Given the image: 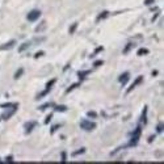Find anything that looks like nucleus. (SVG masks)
Listing matches in <instances>:
<instances>
[{
	"mask_svg": "<svg viewBox=\"0 0 164 164\" xmlns=\"http://www.w3.org/2000/svg\"><path fill=\"white\" fill-rule=\"evenodd\" d=\"M13 160V158H12V156H8V158H7V161H8V163H11Z\"/></svg>",
	"mask_w": 164,
	"mask_h": 164,
	"instance_id": "obj_35",
	"label": "nucleus"
},
{
	"mask_svg": "<svg viewBox=\"0 0 164 164\" xmlns=\"http://www.w3.org/2000/svg\"><path fill=\"white\" fill-rule=\"evenodd\" d=\"M131 139H130V142L128 145V147H134L137 143H138V140H139V137H140V134H133V135H130Z\"/></svg>",
	"mask_w": 164,
	"mask_h": 164,
	"instance_id": "obj_6",
	"label": "nucleus"
},
{
	"mask_svg": "<svg viewBox=\"0 0 164 164\" xmlns=\"http://www.w3.org/2000/svg\"><path fill=\"white\" fill-rule=\"evenodd\" d=\"M49 92H50V89H47V88H46V89H45V91H43V92H41V93H40L38 96H37V100H40V99H42V97H45V96H46V95H47Z\"/></svg>",
	"mask_w": 164,
	"mask_h": 164,
	"instance_id": "obj_19",
	"label": "nucleus"
},
{
	"mask_svg": "<svg viewBox=\"0 0 164 164\" xmlns=\"http://www.w3.org/2000/svg\"><path fill=\"white\" fill-rule=\"evenodd\" d=\"M154 138H155L154 135H152V137H150V138H148V142H150V143H151V142H152V140H154Z\"/></svg>",
	"mask_w": 164,
	"mask_h": 164,
	"instance_id": "obj_36",
	"label": "nucleus"
},
{
	"mask_svg": "<svg viewBox=\"0 0 164 164\" xmlns=\"http://www.w3.org/2000/svg\"><path fill=\"white\" fill-rule=\"evenodd\" d=\"M109 16V11H102L101 12V14H99V17L97 19H96V21H101V20H104V19H107Z\"/></svg>",
	"mask_w": 164,
	"mask_h": 164,
	"instance_id": "obj_12",
	"label": "nucleus"
},
{
	"mask_svg": "<svg viewBox=\"0 0 164 164\" xmlns=\"http://www.w3.org/2000/svg\"><path fill=\"white\" fill-rule=\"evenodd\" d=\"M76 28H78V22H75V24H72V25L70 26V33H71V34H72V33H75Z\"/></svg>",
	"mask_w": 164,
	"mask_h": 164,
	"instance_id": "obj_22",
	"label": "nucleus"
},
{
	"mask_svg": "<svg viewBox=\"0 0 164 164\" xmlns=\"http://www.w3.org/2000/svg\"><path fill=\"white\" fill-rule=\"evenodd\" d=\"M130 79V74L129 72H123L122 74V75H120V78H118V81H120V83L121 84H126V83H128V80Z\"/></svg>",
	"mask_w": 164,
	"mask_h": 164,
	"instance_id": "obj_7",
	"label": "nucleus"
},
{
	"mask_svg": "<svg viewBox=\"0 0 164 164\" xmlns=\"http://www.w3.org/2000/svg\"><path fill=\"white\" fill-rule=\"evenodd\" d=\"M54 110H55V112H59V113H62V112H66V110H67V107H66V105H55V107H54Z\"/></svg>",
	"mask_w": 164,
	"mask_h": 164,
	"instance_id": "obj_13",
	"label": "nucleus"
},
{
	"mask_svg": "<svg viewBox=\"0 0 164 164\" xmlns=\"http://www.w3.org/2000/svg\"><path fill=\"white\" fill-rule=\"evenodd\" d=\"M89 74H91V71H89V70H88V71H79V72H78V76H79L80 80H83V79H85V78L89 75Z\"/></svg>",
	"mask_w": 164,
	"mask_h": 164,
	"instance_id": "obj_11",
	"label": "nucleus"
},
{
	"mask_svg": "<svg viewBox=\"0 0 164 164\" xmlns=\"http://www.w3.org/2000/svg\"><path fill=\"white\" fill-rule=\"evenodd\" d=\"M84 152H85V148H80V150L72 152V158H76L78 155H81V154H84Z\"/></svg>",
	"mask_w": 164,
	"mask_h": 164,
	"instance_id": "obj_18",
	"label": "nucleus"
},
{
	"mask_svg": "<svg viewBox=\"0 0 164 164\" xmlns=\"http://www.w3.org/2000/svg\"><path fill=\"white\" fill-rule=\"evenodd\" d=\"M14 45H16V41L14 40H11L8 42H5L4 45H0V50H11Z\"/></svg>",
	"mask_w": 164,
	"mask_h": 164,
	"instance_id": "obj_5",
	"label": "nucleus"
},
{
	"mask_svg": "<svg viewBox=\"0 0 164 164\" xmlns=\"http://www.w3.org/2000/svg\"><path fill=\"white\" fill-rule=\"evenodd\" d=\"M79 85H80L79 83H74V84H71V85H70V88H67V91H66V93H71V92L74 91V89H76V88H78Z\"/></svg>",
	"mask_w": 164,
	"mask_h": 164,
	"instance_id": "obj_15",
	"label": "nucleus"
},
{
	"mask_svg": "<svg viewBox=\"0 0 164 164\" xmlns=\"http://www.w3.org/2000/svg\"><path fill=\"white\" fill-rule=\"evenodd\" d=\"M100 51H102V47H99V49H96V50L93 51V54H91V58H93L95 55H97V54L100 53Z\"/></svg>",
	"mask_w": 164,
	"mask_h": 164,
	"instance_id": "obj_28",
	"label": "nucleus"
},
{
	"mask_svg": "<svg viewBox=\"0 0 164 164\" xmlns=\"http://www.w3.org/2000/svg\"><path fill=\"white\" fill-rule=\"evenodd\" d=\"M80 128L85 130V131H92L95 128H96V123L95 122H91V121H83L80 123Z\"/></svg>",
	"mask_w": 164,
	"mask_h": 164,
	"instance_id": "obj_2",
	"label": "nucleus"
},
{
	"mask_svg": "<svg viewBox=\"0 0 164 164\" xmlns=\"http://www.w3.org/2000/svg\"><path fill=\"white\" fill-rule=\"evenodd\" d=\"M139 123L140 125H146L147 123V107H145L143 112H142V116L139 118Z\"/></svg>",
	"mask_w": 164,
	"mask_h": 164,
	"instance_id": "obj_9",
	"label": "nucleus"
},
{
	"mask_svg": "<svg viewBox=\"0 0 164 164\" xmlns=\"http://www.w3.org/2000/svg\"><path fill=\"white\" fill-rule=\"evenodd\" d=\"M155 0H145V5H151Z\"/></svg>",
	"mask_w": 164,
	"mask_h": 164,
	"instance_id": "obj_34",
	"label": "nucleus"
},
{
	"mask_svg": "<svg viewBox=\"0 0 164 164\" xmlns=\"http://www.w3.org/2000/svg\"><path fill=\"white\" fill-rule=\"evenodd\" d=\"M30 42H24L22 45H20V47H19V53H22V51H25V50H28L29 47H30Z\"/></svg>",
	"mask_w": 164,
	"mask_h": 164,
	"instance_id": "obj_10",
	"label": "nucleus"
},
{
	"mask_svg": "<svg viewBox=\"0 0 164 164\" xmlns=\"http://www.w3.org/2000/svg\"><path fill=\"white\" fill-rule=\"evenodd\" d=\"M148 54V49H139L138 50V55H146Z\"/></svg>",
	"mask_w": 164,
	"mask_h": 164,
	"instance_id": "obj_21",
	"label": "nucleus"
},
{
	"mask_svg": "<svg viewBox=\"0 0 164 164\" xmlns=\"http://www.w3.org/2000/svg\"><path fill=\"white\" fill-rule=\"evenodd\" d=\"M45 26H46V21H41V22H40V25H38V26H36V33H40Z\"/></svg>",
	"mask_w": 164,
	"mask_h": 164,
	"instance_id": "obj_14",
	"label": "nucleus"
},
{
	"mask_svg": "<svg viewBox=\"0 0 164 164\" xmlns=\"http://www.w3.org/2000/svg\"><path fill=\"white\" fill-rule=\"evenodd\" d=\"M102 63H104L102 61H96V62L93 63V67H99V66H101Z\"/></svg>",
	"mask_w": 164,
	"mask_h": 164,
	"instance_id": "obj_32",
	"label": "nucleus"
},
{
	"mask_svg": "<svg viewBox=\"0 0 164 164\" xmlns=\"http://www.w3.org/2000/svg\"><path fill=\"white\" fill-rule=\"evenodd\" d=\"M53 104L51 102H46V104H43V105H41V108H40V110H45V109H47V108H50Z\"/></svg>",
	"mask_w": 164,
	"mask_h": 164,
	"instance_id": "obj_23",
	"label": "nucleus"
},
{
	"mask_svg": "<svg viewBox=\"0 0 164 164\" xmlns=\"http://www.w3.org/2000/svg\"><path fill=\"white\" fill-rule=\"evenodd\" d=\"M17 107H19V104H16V105H13L12 108H11V110H8L7 113H4L3 116H2V120H9V118L16 113V110H17Z\"/></svg>",
	"mask_w": 164,
	"mask_h": 164,
	"instance_id": "obj_3",
	"label": "nucleus"
},
{
	"mask_svg": "<svg viewBox=\"0 0 164 164\" xmlns=\"http://www.w3.org/2000/svg\"><path fill=\"white\" fill-rule=\"evenodd\" d=\"M22 74H24V68H19V70L16 71V74H14V76H13V78H14V79H20Z\"/></svg>",
	"mask_w": 164,
	"mask_h": 164,
	"instance_id": "obj_16",
	"label": "nucleus"
},
{
	"mask_svg": "<svg viewBox=\"0 0 164 164\" xmlns=\"http://www.w3.org/2000/svg\"><path fill=\"white\" fill-rule=\"evenodd\" d=\"M61 158H62V161L66 163V160H67V155H66V152H62V154H61Z\"/></svg>",
	"mask_w": 164,
	"mask_h": 164,
	"instance_id": "obj_31",
	"label": "nucleus"
},
{
	"mask_svg": "<svg viewBox=\"0 0 164 164\" xmlns=\"http://www.w3.org/2000/svg\"><path fill=\"white\" fill-rule=\"evenodd\" d=\"M51 118H53V114H49L46 118H45V125H49L50 121H51Z\"/></svg>",
	"mask_w": 164,
	"mask_h": 164,
	"instance_id": "obj_27",
	"label": "nucleus"
},
{
	"mask_svg": "<svg viewBox=\"0 0 164 164\" xmlns=\"http://www.w3.org/2000/svg\"><path fill=\"white\" fill-rule=\"evenodd\" d=\"M43 55H45L43 51H38V53H36V54H34V59H37V58H41V57H43Z\"/></svg>",
	"mask_w": 164,
	"mask_h": 164,
	"instance_id": "obj_29",
	"label": "nucleus"
},
{
	"mask_svg": "<svg viewBox=\"0 0 164 164\" xmlns=\"http://www.w3.org/2000/svg\"><path fill=\"white\" fill-rule=\"evenodd\" d=\"M40 17H41V11L34 9V11H32V12H29V13H28L26 20H28V21H30V22H34V21L38 20Z\"/></svg>",
	"mask_w": 164,
	"mask_h": 164,
	"instance_id": "obj_1",
	"label": "nucleus"
},
{
	"mask_svg": "<svg viewBox=\"0 0 164 164\" xmlns=\"http://www.w3.org/2000/svg\"><path fill=\"white\" fill-rule=\"evenodd\" d=\"M59 128H61V125H54L53 128H51V130H50V134H54Z\"/></svg>",
	"mask_w": 164,
	"mask_h": 164,
	"instance_id": "obj_25",
	"label": "nucleus"
},
{
	"mask_svg": "<svg viewBox=\"0 0 164 164\" xmlns=\"http://www.w3.org/2000/svg\"><path fill=\"white\" fill-rule=\"evenodd\" d=\"M163 126H164V125H163V122L158 125V129H156V130H158V133H163Z\"/></svg>",
	"mask_w": 164,
	"mask_h": 164,
	"instance_id": "obj_30",
	"label": "nucleus"
},
{
	"mask_svg": "<svg viewBox=\"0 0 164 164\" xmlns=\"http://www.w3.org/2000/svg\"><path fill=\"white\" fill-rule=\"evenodd\" d=\"M54 83H55V79H51V80L49 81V83L46 84V88H47V89H51V87H53Z\"/></svg>",
	"mask_w": 164,
	"mask_h": 164,
	"instance_id": "obj_26",
	"label": "nucleus"
},
{
	"mask_svg": "<svg viewBox=\"0 0 164 164\" xmlns=\"http://www.w3.org/2000/svg\"><path fill=\"white\" fill-rule=\"evenodd\" d=\"M87 116L91 117V118H97V113H96V112H88Z\"/></svg>",
	"mask_w": 164,
	"mask_h": 164,
	"instance_id": "obj_24",
	"label": "nucleus"
},
{
	"mask_svg": "<svg viewBox=\"0 0 164 164\" xmlns=\"http://www.w3.org/2000/svg\"><path fill=\"white\" fill-rule=\"evenodd\" d=\"M45 41V37H41V38H34V42L38 43V42H43Z\"/></svg>",
	"mask_w": 164,
	"mask_h": 164,
	"instance_id": "obj_33",
	"label": "nucleus"
},
{
	"mask_svg": "<svg viewBox=\"0 0 164 164\" xmlns=\"http://www.w3.org/2000/svg\"><path fill=\"white\" fill-rule=\"evenodd\" d=\"M142 81H143V76H139V78H137L135 80H134V83L128 88V89H126V93H130L131 91H133V89L134 88H135V87H138L140 83H142Z\"/></svg>",
	"mask_w": 164,
	"mask_h": 164,
	"instance_id": "obj_4",
	"label": "nucleus"
},
{
	"mask_svg": "<svg viewBox=\"0 0 164 164\" xmlns=\"http://www.w3.org/2000/svg\"><path fill=\"white\" fill-rule=\"evenodd\" d=\"M133 46H134V43H128V46H126V47L123 49V54H128V53H129V50L133 49Z\"/></svg>",
	"mask_w": 164,
	"mask_h": 164,
	"instance_id": "obj_20",
	"label": "nucleus"
},
{
	"mask_svg": "<svg viewBox=\"0 0 164 164\" xmlns=\"http://www.w3.org/2000/svg\"><path fill=\"white\" fill-rule=\"evenodd\" d=\"M16 104H17V102H16ZM16 104H11V102L2 104V105H0V108H2V109H9V108H12L13 105H16Z\"/></svg>",
	"mask_w": 164,
	"mask_h": 164,
	"instance_id": "obj_17",
	"label": "nucleus"
},
{
	"mask_svg": "<svg viewBox=\"0 0 164 164\" xmlns=\"http://www.w3.org/2000/svg\"><path fill=\"white\" fill-rule=\"evenodd\" d=\"M37 126H38V123H37V122H28V123H25V128H26L25 133L26 134H30L33 131V129L37 128Z\"/></svg>",
	"mask_w": 164,
	"mask_h": 164,
	"instance_id": "obj_8",
	"label": "nucleus"
}]
</instances>
